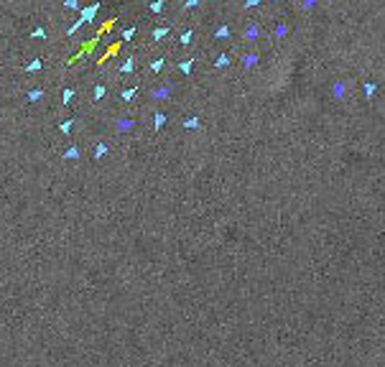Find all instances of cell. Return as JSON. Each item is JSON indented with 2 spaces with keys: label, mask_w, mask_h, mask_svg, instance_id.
I'll return each mask as SVG.
<instances>
[{
  "label": "cell",
  "mask_w": 385,
  "mask_h": 367,
  "mask_svg": "<svg viewBox=\"0 0 385 367\" xmlns=\"http://www.w3.org/2000/svg\"><path fill=\"white\" fill-rule=\"evenodd\" d=\"M41 94H44L41 89H33V92H28V100H31V102H36L38 97H41Z\"/></svg>",
  "instance_id": "1"
},
{
  "label": "cell",
  "mask_w": 385,
  "mask_h": 367,
  "mask_svg": "<svg viewBox=\"0 0 385 367\" xmlns=\"http://www.w3.org/2000/svg\"><path fill=\"white\" fill-rule=\"evenodd\" d=\"M76 156H79V150H76V148H71V150H66V158H76Z\"/></svg>",
  "instance_id": "3"
},
{
  "label": "cell",
  "mask_w": 385,
  "mask_h": 367,
  "mask_svg": "<svg viewBox=\"0 0 385 367\" xmlns=\"http://www.w3.org/2000/svg\"><path fill=\"white\" fill-rule=\"evenodd\" d=\"M26 69H28V71H38V69H41V61H31Z\"/></svg>",
  "instance_id": "2"
}]
</instances>
